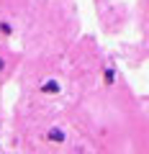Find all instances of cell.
<instances>
[{"mask_svg":"<svg viewBox=\"0 0 149 154\" xmlns=\"http://www.w3.org/2000/svg\"><path fill=\"white\" fill-rule=\"evenodd\" d=\"M100 77H103V85H105V88H113V85L118 82V72H116V67H103Z\"/></svg>","mask_w":149,"mask_h":154,"instance_id":"obj_3","label":"cell"},{"mask_svg":"<svg viewBox=\"0 0 149 154\" xmlns=\"http://www.w3.org/2000/svg\"><path fill=\"white\" fill-rule=\"evenodd\" d=\"M0 149H3V144H0Z\"/></svg>","mask_w":149,"mask_h":154,"instance_id":"obj_6","label":"cell"},{"mask_svg":"<svg viewBox=\"0 0 149 154\" xmlns=\"http://www.w3.org/2000/svg\"><path fill=\"white\" fill-rule=\"evenodd\" d=\"M8 69V59H5V57H3V54H0V75H3V72H5Z\"/></svg>","mask_w":149,"mask_h":154,"instance_id":"obj_5","label":"cell"},{"mask_svg":"<svg viewBox=\"0 0 149 154\" xmlns=\"http://www.w3.org/2000/svg\"><path fill=\"white\" fill-rule=\"evenodd\" d=\"M39 93H41V95H49V98L59 95V93H62V82H59V77H46V80H41Z\"/></svg>","mask_w":149,"mask_h":154,"instance_id":"obj_2","label":"cell"},{"mask_svg":"<svg viewBox=\"0 0 149 154\" xmlns=\"http://www.w3.org/2000/svg\"><path fill=\"white\" fill-rule=\"evenodd\" d=\"M67 131L62 126H51V128H46L44 131V141L46 144H54V146H62V144H67Z\"/></svg>","mask_w":149,"mask_h":154,"instance_id":"obj_1","label":"cell"},{"mask_svg":"<svg viewBox=\"0 0 149 154\" xmlns=\"http://www.w3.org/2000/svg\"><path fill=\"white\" fill-rule=\"evenodd\" d=\"M13 33H16V26H13L8 18H3V21H0V38H11Z\"/></svg>","mask_w":149,"mask_h":154,"instance_id":"obj_4","label":"cell"}]
</instances>
